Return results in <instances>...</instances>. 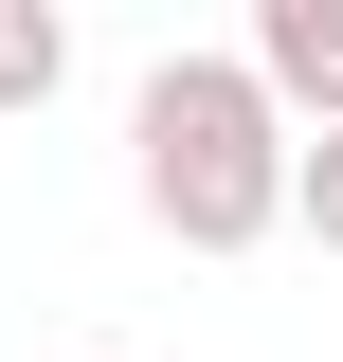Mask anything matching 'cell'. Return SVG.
I'll return each mask as SVG.
<instances>
[{
	"mask_svg": "<svg viewBox=\"0 0 343 362\" xmlns=\"http://www.w3.org/2000/svg\"><path fill=\"white\" fill-rule=\"evenodd\" d=\"M235 73L289 109V145L343 127V0H253V37H235Z\"/></svg>",
	"mask_w": 343,
	"mask_h": 362,
	"instance_id": "cell-2",
	"label": "cell"
},
{
	"mask_svg": "<svg viewBox=\"0 0 343 362\" xmlns=\"http://www.w3.org/2000/svg\"><path fill=\"white\" fill-rule=\"evenodd\" d=\"M54 90H73V18L54 0H0V127H37Z\"/></svg>",
	"mask_w": 343,
	"mask_h": 362,
	"instance_id": "cell-3",
	"label": "cell"
},
{
	"mask_svg": "<svg viewBox=\"0 0 343 362\" xmlns=\"http://www.w3.org/2000/svg\"><path fill=\"white\" fill-rule=\"evenodd\" d=\"M289 235H325V254H343V127L289 145Z\"/></svg>",
	"mask_w": 343,
	"mask_h": 362,
	"instance_id": "cell-4",
	"label": "cell"
},
{
	"mask_svg": "<svg viewBox=\"0 0 343 362\" xmlns=\"http://www.w3.org/2000/svg\"><path fill=\"white\" fill-rule=\"evenodd\" d=\"M127 181L181 254H253V235H289V109L235 54H163L127 90Z\"/></svg>",
	"mask_w": 343,
	"mask_h": 362,
	"instance_id": "cell-1",
	"label": "cell"
}]
</instances>
